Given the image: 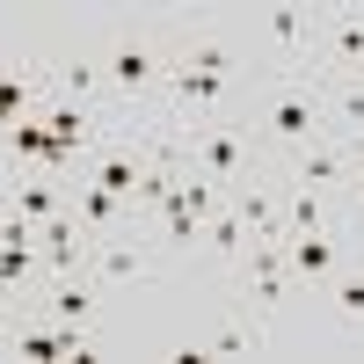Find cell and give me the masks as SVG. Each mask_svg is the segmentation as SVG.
<instances>
[{
    "mask_svg": "<svg viewBox=\"0 0 364 364\" xmlns=\"http://www.w3.org/2000/svg\"><path fill=\"white\" fill-rule=\"evenodd\" d=\"M226 204L240 211V226H248L255 240H284V204H277V190H269V182H240Z\"/></svg>",
    "mask_w": 364,
    "mask_h": 364,
    "instance_id": "obj_14",
    "label": "cell"
},
{
    "mask_svg": "<svg viewBox=\"0 0 364 364\" xmlns=\"http://www.w3.org/2000/svg\"><path fill=\"white\" fill-rule=\"evenodd\" d=\"M321 95H328V132L364 146V73H328Z\"/></svg>",
    "mask_w": 364,
    "mask_h": 364,
    "instance_id": "obj_13",
    "label": "cell"
},
{
    "mask_svg": "<svg viewBox=\"0 0 364 364\" xmlns=\"http://www.w3.org/2000/svg\"><path fill=\"white\" fill-rule=\"evenodd\" d=\"M314 37H321V66L328 73H364V8H321Z\"/></svg>",
    "mask_w": 364,
    "mask_h": 364,
    "instance_id": "obj_9",
    "label": "cell"
},
{
    "mask_svg": "<svg viewBox=\"0 0 364 364\" xmlns=\"http://www.w3.org/2000/svg\"><path fill=\"white\" fill-rule=\"evenodd\" d=\"M182 154H190V175L219 182L226 197L240 182H262V168H269L262 139L248 132V117H204V124H190L182 132Z\"/></svg>",
    "mask_w": 364,
    "mask_h": 364,
    "instance_id": "obj_3",
    "label": "cell"
},
{
    "mask_svg": "<svg viewBox=\"0 0 364 364\" xmlns=\"http://www.w3.org/2000/svg\"><path fill=\"white\" fill-rule=\"evenodd\" d=\"M15 211H22L29 226H44V219H58V211H73V190L58 175H22L15 182Z\"/></svg>",
    "mask_w": 364,
    "mask_h": 364,
    "instance_id": "obj_15",
    "label": "cell"
},
{
    "mask_svg": "<svg viewBox=\"0 0 364 364\" xmlns=\"http://www.w3.org/2000/svg\"><path fill=\"white\" fill-rule=\"evenodd\" d=\"M328 233V190H299L291 182V204H284V240H306Z\"/></svg>",
    "mask_w": 364,
    "mask_h": 364,
    "instance_id": "obj_18",
    "label": "cell"
},
{
    "mask_svg": "<svg viewBox=\"0 0 364 364\" xmlns=\"http://www.w3.org/2000/svg\"><path fill=\"white\" fill-rule=\"evenodd\" d=\"M44 73H51V95L87 102V109H109V87H102V58L95 51H58V58H44ZM117 124H124V117H117Z\"/></svg>",
    "mask_w": 364,
    "mask_h": 364,
    "instance_id": "obj_10",
    "label": "cell"
},
{
    "mask_svg": "<svg viewBox=\"0 0 364 364\" xmlns=\"http://www.w3.org/2000/svg\"><path fill=\"white\" fill-rule=\"evenodd\" d=\"M95 58H102L109 109H117V117H132V124H154V109H161V87H168V66H175V51L154 37V29H117V37H109Z\"/></svg>",
    "mask_w": 364,
    "mask_h": 364,
    "instance_id": "obj_1",
    "label": "cell"
},
{
    "mask_svg": "<svg viewBox=\"0 0 364 364\" xmlns=\"http://www.w3.org/2000/svg\"><path fill=\"white\" fill-rule=\"evenodd\" d=\"M37 255H44V277H51V284H58V277H80L87 255H95V233L80 226V211H58V219L37 226Z\"/></svg>",
    "mask_w": 364,
    "mask_h": 364,
    "instance_id": "obj_7",
    "label": "cell"
},
{
    "mask_svg": "<svg viewBox=\"0 0 364 364\" xmlns=\"http://www.w3.org/2000/svg\"><path fill=\"white\" fill-rule=\"evenodd\" d=\"M328 306H336L343 321H357V328H364V262H357V255L336 269V277H328Z\"/></svg>",
    "mask_w": 364,
    "mask_h": 364,
    "instance_id": "obj_19",
    "label": "cell"
},
{
    "mask_svg": "<svg viewBox=\"0 0 364 364\" xmlns=\"http://www.w3.org/2000/svg\"><path fill=\"white\" fill-rule=\"evenodd\" d=\"M255 139L269 161H291L299 146L328 139V95L321 80H262L255 87Z\"/></svg>",
    "mask_w": 364,
    "mask_h": 364,
    "instance_id": "obj_2",
    "label": "cell"
},
{
    "mask_svg": "<svg viewBox=\"0 0 364 364\" xmlns=\"http://www.w3.org/2000/svg\"><path fill=\"white\" fill-rule=\"evenodd\" d=\"M37 306H44L51 321H73V328H95V314H102V284L87 277V269H80V277H58V284H44V299H37Z\"/></svg>",
    "mask_w": 364,
    "mask_h": 364,
    "instance_id": "obj_12",
    "label": "cell"
},
{
    "mask_svg": "<svg viewBox=\"0 0 364 364\" xmlns=\"http://www.w3.org/2000/svg\"><path fill=\"white\" fill-rule=\"evenodd\" d=\"M87 277H95L102 291H109V284H154V248H146V233H109V240H95Z\"/></svg>",
    "mask_w": 364,
    "mask_h": 364,
    "instance_id": "obj_8",
    "label": "cell"
},
{
    "mask_svg": "<svg viewBox=\"0 0 364 364\" xmlns=\"http://www.w3.org/2000/svg\"><path fill=\"white\" fill-rule=\"evenodd\" d=\"M248 226H240V211L233 204H219V211H211V226H204V255H219V262H240V255H248Z\"/></svg>",
    "mask_w": 364,
    "mask_h": 364,
    "instance_id": "obj_17",
    "label": "cell"
},
{
    "mask_svg": "<svg viewBox=\"0 0 364 364\" xmlns=\"http://www.w3.org/2000/svg\"><path fill=\"white\" fill-rule=\"evenodd\" d=\"M284 262H291L299 284H328V277L350 262V240H343L336 226H328V233H306V240H284Z\"/></svg>",
    "mask_w": 364,
    "mask_h": 364,
    "instance_id": "obj_11",
    "label": "cell"
},
{
    "mask_svg": "<svg viewBox=\"0 0 364 364\" xmlns=\"http://www.w3.org/2000/svg\"><path fill=\"white\" fill-rule=\"evenodd\" d=\"M233 277H240V291L255 299L262 314H284V299H291V262H284V240H248V255L233 262Z\"/></svg>",
    "mask_w": 364,
    "mask_h": 364,
    "instance_id": "obj_5",
    "label": "cell"
},
{
    "mask_svg": "<svg viewBox=\"0 0 364 364\" xmlns=\"http://www.w3.org/2000/svg\"><path fill=\"white\" fill-rule=\"evenodd\" d=\"M219 204H226L219 182L182 175V182H175V197L161 204V219L146 226V233H154V248H161V255H190V248H204V226H211V211H219Z\"/></svg>",
    "mask_w": 364,
    "mask_h": 364,
    "instance_id": "obj_4",
    "label": "cell"
},
{
    "mask_svg": "<svg viewBox=\"0 0 364 364\" xmlns=\"http://www.w3.org/2000/svg\"><path fill=\"white\" fill-rule=\"evenodd\" d=\"M262 350H269V336H262V321H248V314L219 321L211 343H204V357H262Z\"/></svg>",
    "mask_w": 364,
    "mask_h": 364,
    "instance_id": "obj_16",
    "label": "cell"
},
{
    "mask_svg": "<svg viewBox=\"0 0 364 364\" xmlns=\"http://www.w3.org/2000/svg\"><path fill=\"white\" fill-rule=\"evenodd\" d=\"M357 168V139H314V146H299V154L284 161V182H299V190H343Z\"/></svg>",
    "mask_w": 364,
    "mask_h": 364,
    "instance_id": "obj_6",
    "label": "cell"
}]
</instances>
